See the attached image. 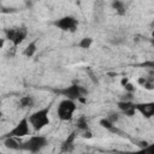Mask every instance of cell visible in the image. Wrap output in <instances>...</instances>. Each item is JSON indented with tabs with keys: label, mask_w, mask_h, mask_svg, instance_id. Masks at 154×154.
<instances>
[{
	"label": "cell",
	"mask_w": 154,
	"mask_h": 154,
	"mask_svg": "<svg viewBox=\"0 0 154 154\" xmlns=\"http://www.w3.org/2000/svg\"><path fill=\"white\" fill-rule=\"evenodd\" d=\"M49 111H51V105L31 113L28 119H29V123L30 125L32 126V129L35 131H38L41 129H43L46 125H49Z\"/></svg>",
	"instance_id": "obj_1"
},
{
	"label": "cell",
	"mask_w": 154,
	"mask_h": 154,
	"mask_svg": "<svg viewBox=\"0 0 154 154\" xmlns=\"http://www.w3.org/2000/svg\"><path fill=\"white\" fill-rule=\"evenodd\" d=\"M47 143H48V141L45 136L35 135V136L29 137L28 141L20 143V149H24V150H28L31 153H37L42 148H45L47 146Z\"/></svg>",
	"instance_id": "obj_4"
},
{
	"label": "cell",
	"mask_w": 154,
	"mask_h": 154,
	"mask_svg": "<svg viewBox=\"0 0 154 154\" xmlns=\"http://www.w3.org/2000/svg\"><path fill=\"white\" fill-rule=\"evenodd\" d=\"M76 126H77V129H78V130H81V131L88 130L89 128H88V122H87V118H85L84 116H81V117L77 119V122H76Z\"/></svg>",
	"instance_id": "obj_15"
},
{
	"label": "cell",
	"mask_w": 154,
	"mask_h": 154,
	"mask_svg": "<svg viewBox=\"0 0 154 154\" xmlns=\"http://www.w3.org/2000/svg\"><path fill=\"white\" fill-rule=\"evenodd\" d=\"M135 108H136V111L140 112L144 118H152V117H154V102L135 103Z\"/></svg>",
	"instance_id": "obj_7"
},
{
	"label": "cell",
	"mask_w": 154,
	"mask_h": 154,
	"mask_svg": "<svg viewBox=\"0 0 154 154\" xmlns=\"http://www.w3.org/2000/svg\"><path fill=\"white\" fill-rule=\"evenodd\" d=\"M123 87H124V89H125L126 93H134V91L136 90V87H135L132 83H130V82H128V83L124 84Z\"/></svg>",
	"instance_id": "obj_18"
},
{
	"label": "cell",
	"mask_w": 154,
	"mask_h": 154,
	"mask_svg": "<svg viewBox=\"0 0 154 154\" xmlns=\"http://www.w3.org/2000/svg\"><path fill=\"white\" fill-rule=\"evenodd\" d=\"M76 108H77V106L75 103V100H71V99H66L65 97L63 101L59 102L58 108H57V114H58V117H59L60 120L67 122V120H71L72 119Z\"/></svg>",
	"instance_id": "obj_3"
},
{
	"label": "cell",
	"mask_w": 154,
	"mask_h": 154,
	"mask_svg": "<svg viewBox=\"0 0 154 154\" xmlns=\"http://www.w3.org/2000/svg\"><path fill=\"white\" fill-rule=\"evenodd\" d=\"M29 119L28 118H23V119H20L19 122H18V124L11 130V131H8L4 137H2V140L4 138H6V137H17V138H19V137H24V136H26V135H29V132H30V130H29Z\"/></svg>",
	"instance_id": "obj_5"
},
{
	"label": "cell",
	"mask_w": 154,
	"mask_h": 154,
	"mask_svg": "<svg viewBox=\"0 0 154 154\" xmlns=\"http://www.w3.org/2000/svg\"><path fill=\"white\" fill-rule=\"evenodd\" d=\"M53 91L61 96H65L66 99H71V100H79L82 96H85L88 94L87 89H84L83 87H81L76 83H73L69 87H65V88L53 89Z\"/></svg>",
	"instance_id": "obj_2"
},
{
	"label": "cell",
	"mask_w": 154,
	"mask_h": 154,
	"mask_svg": "<svg viewBox=\"0 0 154 154\" xmlns=\"http://www.w3.org/2000/svg\"><path fill=\"white\" fill-rule=\"evenodd\" d=\"M37 40H34V41H31L26 47H25V49L23 51V54L25 55V57H28V58H31L34 54H35V52H36V48H37Z\"/></svg>",
	"instance_id": "obj_14"
},
{
	"label": "cell",
	"mask_w": 154,
	"mask_h": 154,
	"mask_svg": "<svg viewBox=\"0 0 154 154\" xmlns=\"http://www.w3.org/2000/svg\"><path fill=\"white\" fill-rule=\"evenodd\" d=\"M141 66H144V67H149L152 70H154V60H149V61H144L143 64H141Z\"/></svg>",
	"instance_id": "obj_20"
},
{
	"label": "cell",
	"mask_w": 154,
	"mask_h": 154,
	"mask_svg": "<svg viewBox=\"0 0 154 154\" xmlns=\"http://www.w3.org/2000/svg\"><path fill=\"white\" fill-rule=\"evenodd\" d=\"M34 103H35V100L31 95H25L19 99V106L22 108H30L34 106Z\"/></svg>",
	"instance_id": "obj_12"
},
{
	"label": "cell",
	"mask_w": 154,
	"mask_h": 154,
	"mask_svg": "<svg viewBox=\"0 0 154 154\" xmlns=\"http://www.w3.org/2000/svg\"><path fill=\"white\" fill-rule=\"evenodd\" d=\"M76 136H77V131H72L67 138L61 143V152H72L73 150V143H75V140H76Z\"/></svg>",
	"instance_id": "obj_10"
},
{
	"label": "cell",
	"mask_w": 154,
	"mask_h": 154,
	"mask_svg": "<svg viewBox=\"0 0 154 154\" xmlns=\"http://www.w3.org/2000/svg\"><path fill=\"white\" fill-rule=\"evenodd\" d=\"M82 137H83V138H88V140H89V138H91V137H93V135H91V132H90V131H89V129H88V130H84V131H83Z\"/></svg>",
	"instance_id": "obj_22"
},
{
	"label": "cell",
	"mask_w": 154,
	"mask_h": 154,
	"mask_svg": "<svg viewBox=\"0 0 154 154\" xmlns=\"http://www.w3.org/2000/svg\"><path fill=\"white\" fill-rule=\"evenodd\" d=\"M147 79H148V78H146V77H141V78H138V83H140L141 85H144V83L147 82Z\"/></svg>",
	"instance_id": "obj_23"
},
{
	"label": "cell",
	"mask_w": 154,
	"mask_h": 154,
	"mask_svg": "<svg viewBox=\"0 0 154 154\" xmlns=\"http://www.w3.org/2000/svg\"><path fill=\"white\" fill-rule=\"evenodd\" d=\"M17 137H6L4 138V144L6 148H10V149H20V143L17 142L16 140Z\"/></svg>",
	"instance_id": "obj_13"
},
{
	"label": "cell",
	"mask_w": 154,
	"mask_h": 154,
	"mask_svg": "<svg viewBox=\"0 0 154 154\" xmlns=\"http://www.w3.org/2000/svg\"><path fill=\"white\" fill-rule=\"evenodd\" d=\"M107 118H108L112 123H117V122L119 120V114L116 113V112H111V113L107 116Z\"/></svg>",
	"instance_id": "obj_19"
},
{
	"label": "cell",
	"mask_w": 154,
	"mask_h": 154,
	"mask_svg": "<svg viewBox=\"0 0 154 154\" xmlns=\"http://www.w3.org/2000/svg\"><path fill=\"white\" fill-rule=\"evenodd\" d=\"M4 43H5V38H2V40L0 41V48H2V47H4Z\"/></svg>",
	"instance_id": "obj_25"
},
{
	"label": "cell",
	"mask_w": 154,
	"mask_h": 154,
	"mask_svg": "<svg viewBox=\"0 0 154 154\" xmlns=\"http://www.w3.org/2000/svg\"><path fill=\"white\" fill-rule=\"evenodd\" d=\"M152 37L154 38V28H153V30H152Z\"/></svg>",
	"instance_id": "obj_27"
},
{
	"label": "cell",
	"mask_w": 154,
	"mask_h": 154,
	"mask_svg": "<svg viewBox=\"0 0 154 154\" xmlns=\"http://www.w3.org/2000/svg\"><path fill=\"white\" fill-rule=\"evenodd\" d=\"M111 6H112V8H113L119 16H124L125 12H126V6H125L124 1H122V0H112Z\"/></svg>",
	"instance_id": "obj_11"
},
{
	"label": "cell",
	"mask_w": 154,
	"mask_h": 154,
	"mask_svg": "<svg viewBox=\"0 0 154 154\" xmlns=\"http://www.w3.org/2000/svg\"><path fill=\"white\" fill-rule=\"evenodd\" d=\"M143 150H144V152H148V153H154V143L146 146V147L143 148Z\"/></svg>",
	"instance_id": "obj_21"
},
{
	"label": "cell",
	"mask_w": 154,
	"mask_h": 154,
	"mask_svg": "<svg viewBox=\"0 0 154 154\" xmlns=\"http://www.w3.org/2000/svg\"><path fill=\"white\" fill-rule=\"evenodd\" d=\"M118 108L128 117H132L135 116V113L137 112L136 108H135V103L131 101V100H123V101H119L117 103Z\"/></svg>",
	"instance_id": "obj_8"
},
{
	"label": "cell",
	"mask_w": 154,
	"mask_h": 154,
	"mask_svg": "<svg viewBox=\"0 0 154 154\" xmlns=\"http://www.w3.org/2000/svg\"><path fill=\"white\" fill-rule=\"evenodd\" d=\"M150 26H152V28H154V20H153V22L150 23Z\"/></svg>",
	"instance_id": "obj_28"
},
{
	"label": "cell",
	"mask_w": 154,
	"mask_h": 154,
	"mask_svg": "<svg viewBox=\"0 0 154 154\" xmlns=\"http://www.w3.org/2000/svg\"><path fill=\"white\" fill-rule=\"evenodd\" d=\"M91 43H93V38L91 37H83L78 42V47L79 48H83V49H88V48H90Z\"/></svg>",
	"instance_id": "obj_17"
},
{
	"label": "cell",
	"mask_w": 154,
	"mask_h": 154,
	"mask_svg": "<svg viewBox=\"0 0 154 154\" xmlns=\"http://www.w3.org/2000/svg\"><path fill=\"white\" fill-rule=\"evenodd\" d=\"M128 82H129V79L125 77V78H123V79H122V82H120V83H122V85H124V84H126Z\"/></svg>",
	"instance_id": "obj_24"
},
{
	"label": "cell",
	"mask_w": 154,
	"mask_h": 154,
	"mask_svg": "<svg viewBox=\"0 0 154 154\" xmlns=\"http://www.w3.org/2000/svg\"><path fill=\"white\" fill-rule=\"evenodd\" d=\"M100 125L103 128V129H107L109 131H116V128H114V123H112L108 118H103L100 120Z\"/></svg>",
	"instance_id": "obj_16"
},
{
	"label": "cell",
	"mask_w": 154,
	"mask_h": 154,
	"mask_svg": "<svg viewBox=\"0 0 154 154\" xmlns=\"http://www.w3.org/2000/svg\"><path fill=\"white\" fill-rule=\"evenodd\" d=\"M150 43H152V45H153V46H154V38H153V37H152V38H150Z\"/></svg>",
	"instance_id": "obj_26"
},
{
	"label": "cell",
	"mask_w": 154,
	"mask_h": 154,
	"mask_svg": "<svg viewBox=\"0 0 154 154\" xmlns=\"http://www.w3.org/2000/svg\"><path fill=\"white\" fill-rule=\"evenodd\" d=\"M53 25H55L58 29L64 31H76L78 26V20L72 16H64L57 20L53 22Z\"/></svg>",
	"instance_id": "obj_6"
},
{
	"label": "cell",
	"mask_w": 154,
	"mask_h": 154,
	"mask_svg": "<svg viewBox=\"0 0 154 154\" xmlns=\"http://www.w3.org/2000/svg\"><path fill=\"white\" fill-rule=\"evenodd\" d=\"M26 34H28V31H26V28H25L24 25L16 28V34H14V37H13V40L11 41V42H12V45H13V47L19 46V45H20V43L24 41V38L26 37Z\"/></svg>",
	"instance_id": "obj_9"
}]
</instances>
